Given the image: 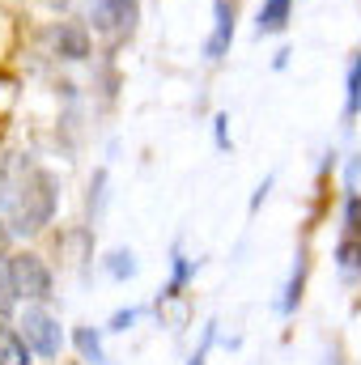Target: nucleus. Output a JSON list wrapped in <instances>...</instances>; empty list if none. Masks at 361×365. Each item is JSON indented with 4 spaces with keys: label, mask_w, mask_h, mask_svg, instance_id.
<instances>
[{
    "label": "nucleus",
    "mask_w": 361,
    "mask_h": 365,
    "mask_svg": "<svg viewBox=\"0 0 361 365\" xmlns=\"http://www.w3.org/2000/svg\"><path fill=\"white\" fill-rule=\"evenodd\" d=\"M56 200H60V191H56L51 170H39V166L21 170L17 175V195L9 204V230L13 234H39L56 217Z\"/></svg>",
    "instance_id": "nucleus-1"
},
{
    "label": "nucleus",
    "mask_w": 361,
    "mask_h": 365,
    "mask_svg": "<svg viewBox=\"0 0 361 365\" xmlns=\"http://www.w3.org/2000/svg\"><path fill=\"white\" fill-rule=\"evenodd\" d=\"M21 336H26V344L39 353V357H60V349H64V331H60V323L47 314V310H26L21 314Z\"/></svg>",
    "instance_id": "nucleus-2"
},
{
    "label": "nucleus",
    "mask_w": 361,
    "mask_h": 365,
    "mask_svg": "<svg viewBox=\"0 0 361 365\" xmlns=\"http://www.w3.org/2000/svg\"><path fill=\"white\" fill-rule=\"evenodd\" d=\"M136 17H141V0H90L93 30H102V34H111V38L132 34Z\"/></svg>",
    "instance_id": "nucleus-3"
},
{
    "label": "nucleus",
    "mask_w": 361,
    "mask_h": 365,
    "mask_svg": "<svg viewBox=\"0 0 361 365\" xmlns=\"http://www.w3.org/2000/svg\"><path fill=\"white\" fill-rule=\"evenodd\" d=\"M13 276H17V293L21 297H34V302H47L51 297V272L39 255H13Z\"/></svg>",
    "instance_id": "nucleus-4"
},
{
    "label": "nucleus",
    "mask_w": 361,
    "mask_h": 365,
    "mask_svg": "<svg viewBox=\"0 0 361 365\" xmlns=\"http://www.w3.org/2000/svg\"><path fill=\"white\" fill-rule=\"evenodd\" d=\"M230 43H234V0H217L213 4V34L204 43V60H213V64L225 60Z\"/></svg>",
    "instance_id": "nucleus-5"
},
{
    "label": "nucleus",
    "mask_w": 361,
    "mask_h": 365,
    "mask_svg": "<svg viewBox=\"0 0 361 365\" xmlns=\"http://www.w3.org/2000/svg\"><path fill=\"white\" fill-rule=\"evenodd\" d=\"M51 43H56L60 60H86L90 56V30L77 26V21H60L56 34H51Z\"/></svg>",
    "instance_id": "nucleus-6"
},
{
    "label": "nucleus",
    "mask_w": 361,
    "mask_h": 365,
    "mask_svg": "<svg viewBox=\"0 0 361 365\" xmlns=\"http://www.w3.org/2000/svg\"><path fill=\"white\" fill-rule=\"evenodd\" d=\"M30 344H26V336L21 331H13V327H0V365H30Z\"/></svg>",
    "instance_id": "nucleus-7"
},
{
    "label": "nucleus",
    "mask_w": 361,
    "mask_h": 365,
    "mask_svg": "<svg viewBox=\"0 0 361 365\" xmlns=\"http://www.w3.org/2000/svg\"><path fill=\"white\" fill-rule=\"evenodd\" d=\"M289 13H293V0H264L255 30H260V34H280L285 21H289Z\"/></svg>",
    "instance_id": "nucleus-8"
},
{
    "label": "nucleus",
    "mask_w": 361,
    "mask_h": 365,
    "mask_svg": "<svg viewBox=\"0 0 361 365\" xmlns=\"http://www.w3.org/2000/svg\"><path fill=\"white\" fill-rule=\"evenodd\" d=\"M17 276H13V255H0V314L17 310Z\"/></svg>",
    "instance_id": "nucleus-9"
},
{
    "label": "nucleus",
    "mask_w": 361,
    "mask_h": 365,
    "mask_svg": "<svg viewBox=\"0 0 361 365\" xmlns=\"http://www.w3.org/2000/svg\"><path fill=\"white\" fill-rule=\"evenodd\" d=\"M361 115V56L353 60L349 68V81H345V119Z\"/></svg>",
    "instance_id": "nucleus-10"
},
{
    "label": "nucleus",
    "mask_w": 361,
    "mask_h": 365,
    "mask_svg": "<svg viewBox=\"0 0 361 365\" xmlns=\"http://www.w3.org/2000/svg\"><path fill=\"white\" fill-rule=\"evenodd\" d=\"M77 349H81V357L86 361H93V365H106V353H102V340H98V331L93 327H77Z\"/></svg>",
    "instance_id": "nucleus-11"
},
{
    "label": "nucleus",
    "mask_w": 361,
    "mask_h": 365,
    "mask_svg": "<svg viewBox=\"0 0 361 365\" xmlns=\"http://www.w3.org/2000/svg\"><path fill=\"white\" fill-rule=\"evenodd\" d=\"M302 280H306V255H298V268H293V276H289V289H285V297H280V310H285V314L302 302Z\"/></svg>",
    "instance_id": "nucleus-12"
},
{
    "label": "nucleus",
    "mask_w": 361,
    "mask_h": 365,
    "mask_svg": "<svg viewBox=\"0 0 361 365\" xmlns=\"http://www.w3.org/2000/svg\"><path fill=\"white\" fill-rule=\"evenodd\" d=\"M106 272L115 276V280L136 276V255H132V251H111V255H106Z\"/></svg>",
    "instance_id": "nucleus-13"
},
{
    "label": "nucleus",
    "mask_w": 361,
    "mask_h": 365,
    "mask_svg": "<svg viewBox=\"0 0 361 365\" xmlns=\"http://www.w3.org/2000/svg\"><path fill=\"white\" fill-rule=\"evenodd\" d=\"M336 264H340L345 272H361V238H345V242L336 247Z\"/></svg>",
    "instance_id": "nucleus-14"
},
{
    "label": "nucleus",
    "mask_w": 361,
    "mask_h": 365,
    "mask_svg": "<svg viewBox=\"0 0 361 365\" xmlns=\"http://www.w3.org/2000/svg\"><path fill=\"white\" fill-rule=\"evenodd\" d=\"M102 204H106V170H93V182H90V225L102 217Z\"/></svg>",
    "instance_id": "nucleus-15"
},
{
    "label": "nucleus",
    "mask_w": 361,
    "mask_h": 365,
    "mask_svg": "<svg viewBox=\"0 0 361 365\" xmlns=\"http://www.w3.org/2000/svg\"><path fill=\"white\" fill-rule=\"evenodd\" d=\"M187 276H191V259H183L179 251H175V276H171V284H166L162 297H179V289L187 284Z\"/></svg>",
    "instance_id": "nucleus-16"
},
{
    "label": "nucleus",
    "mask_w": 361,
    "mask_h": 365,
    "mask_svg": "<svg viewBox=\"0 0 361 365\" xmlns=\"http://www.w3.org/2000/svg\"><path fill=\"white\" fill-rule=\"evenodd\" d=\"M13 195H17V179H13V170H9V162H0V212H9V204H13Z\"/></svg>",
    "instance_id": "nucleus-17"
},
{
    "label": "nucleus",
    "mask_w": 361,
    "mask_h": 365,
    "mask_svg": "<svg viewBox=\"0 0 361 365\" xmlns=\"http://www.w3.org/2000/svg\"><path fill=\"white\" fill-rule=\"evenodd\" d=\"M345 230H349V238H361V195L345 200Z\"/></svg>",
    "instance_id": "nucleus-18"
},
{
    "label": "nucleus",
    "mask_w": 361,
    "mask_h": 365,
    "mask_svg": "<svg viewBox=\"0 0 361 365\" xmlns=\"http://www.w3.org/2000/svg\"><path fill=\"white\" fill-rule=\"evenodd\" d=\"M213 340H217V323H204V340H200V349L191 353V365H204L208 349H213Z\"/></svg>",
    "instance_id": "nucleus-19"
},
{
    "label": "nucleus",
    "mask_w": 361,
    "mask_h": 365,
    "mask_svg": "<svg viewBox=\"0 0 361 365\" xmlns=\"http://www.w3.org/2000/svg\"><path fill=\"white\" fill-rule=\"evenodd\" d=\"M136 319H141V310H119V314L111 319V331H128Z\"/></svg>",
    "instance_id": "nucleus-20"
},
{
    "label": "nucleus",
    "mask_w": 361,
    "mask_h": 365,
    "mask_svg": "<svg viewBox=\"0 0 361 365\" xmlns=\"http://www.w3.org/2000/svg\"><path fill=\"white\" fill-rule=\"evenodd\" d=\"M225 115H217V123H213V132H217V149H230V136H225Z\"/></svg>",
    "instance_id": "nucleus-21"
},
{
    "label": "nucleus",
    "mask_w": 361,
    "mask_h": 365,
    "mask_svg": "<svg viewBox=\"0 0 361 365\" xmlns=\"http://www.w3.org/2000/svg\"><path fill=\"white\" fill-rule=\"evenodd\" d=\"M9 234H13V230H4V225H0V247H4V242H9Z\"/></svg>",
    "instance_id": "nucleus-22"
}]
</instances>
